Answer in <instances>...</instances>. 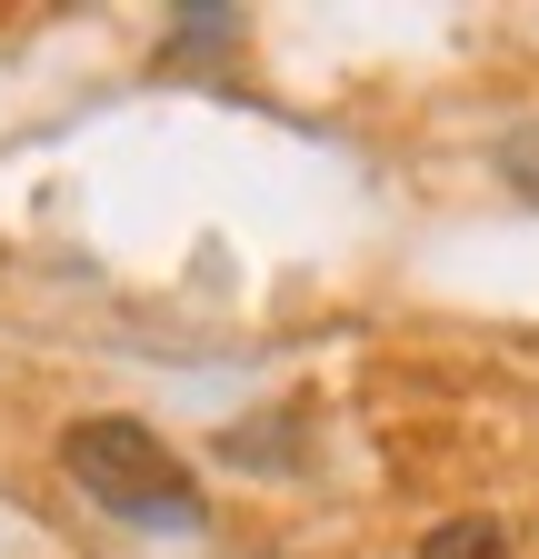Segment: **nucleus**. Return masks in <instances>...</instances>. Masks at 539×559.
<instances>
[{"label": "nucleus", "instance_id": "2", "mask_svg": "<svg viewBox=\"0 0 539 559\" xmlns=\"http://www.w3.org/2000/svg\"><path fill=\"white\" fill-rule=\"evenodd\" d=\"M420 559H510V539H500V520H450Z\"/></svg>", "mask_w": 539, "mask_h": 559}, {"label": "nucleus", "instance_id": "1", "mask_svg": "<svg viewBox=\"0 0 539 559\" xmlns=\"http://www.w3.org/2000/svg\"><path fill=\"white\" fill-rule=\"evenodd\" d=\"M60 469H71L110 520L200 530V479L170 460L160 430H141V419H71V430H60Z\"/></svg>", "mask_w": 539, "mask_h": 559}]
</instances>
